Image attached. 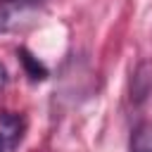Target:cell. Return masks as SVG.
<instances>
[{
  "label": "cell",
  "mask_w": 152,
  "mask_h": 152,
  "mask_svg": "<svg viewBox=\"0 0 152 152\" xmlns=\"http://www.w3.org/2000/svg\"><path fill=\"white\" fill-rule=\"evenodd\" d=\"M150 93H152V69L147 64H140L135 69V76L131 83V97H133V102H142Z\"/></svg>",
  "instance_id": "3957f363"
},
{
  "label": "cell",
  "mask_w": 152,
  "mask_h": 152,
  "mask_svg": "<svg viewBox=\"0 0 152 152\" xmlns=\"http://www.w3.org/2000/svg\"><path fill=\"white\" fill-rule=\"evenodd\" d=\"M24 2H38V0H24Z\"/></svg>",
  "instance_id": "52a82bcc"
},
{
  "label": "cell",
  "mask_w": 152,
  "mask_h": 152,
  "mask_svg": "<svg viewBox=\"0 0 152 152\" xmlns=\"http://www.w3.org/2000/svg\"><path fill=\"white\" fill-rule=\"evenodd\" d=\"M131 152H152V124H138L131 135Z\"/></svg>",
  "instance_id": "277c9868"
},
{
  "label": "cell",
  "mask_w": 152,
  "mask_h": 152,
  "mask_svg": "<svg viewBox=\"0 0 152 152\" xmlns=\"http://www.w3.org/2000/svg\"><path fill=\"white\" fill-rule=\"evenodd\" d=\"M5 83H7V71H5V66L0 64V90L5 88Z\"/></svg>",
  "instance_id": "8992f818"
},
{
  "label": "cell",
  "mask_w": 152,
  "mask_h": 152,
  "mask_svg": "<svg viewBox=\"0 0 152 152\" xmlns=\"http://www.w3.org/2000/svg\"><path fill=\"white\" fill-rule=\"evenodd\" d=\"M19 59H21V64H24V69H26V74L33 78V81H43L45 76H48V69L38 62V57H33L26 48H19Z\"/></svg>",
  "instance_id": "5b68a950"
},
{
  "label": "cell",
  "mask_w": 152,
  "mask_h": 152,
  "mask_svg": "<svg viewBox=\"0 0 152 152\" xmlns=\"http://www.w3.org/2000/svg\"><path fill=\"white\" fill-rule=\"evenodd\" d=\"M24 128H26V124H24V119L19 114L2 112L0 114V145L2 147H14L21 140Z\"/></svg>",
  "instance_id": "7a4b0ae2"
},
{
  "label": "cell",
  "mask_w": 152,
  "mask_h": 152,
  "mask_svg": "<svg viewBox=\"0 0 152 152\" xmlns=\"http://www.w3.org/2000/svg\"><path fill=\"white\" fill-rule=\"evenodd\" d=\"M36 17L33 2H24V0H2L0 2V33H10V31H19L24 26H28Z\"/></svg>",
  "instance_id": "6da1fadb"
},
{
  "label": "cell",
  "mask_w": 152,
  "mask_h": 152,
  "mask_svg": "<svg viewBox=\"0 0 152 152\" xmlns=\"http://www.w3.org/2000/svg\"><path fill=\"white\" fill-rule=\"evenodd\" d=\"M0 152H2V145H0Z\"/></svg>",
  "instance_id": "ba28073f"
}]
</instances>
